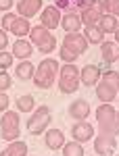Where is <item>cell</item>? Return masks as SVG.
<instances>
[{"mask_svg": "<svg viewBox=\"0 0 119 156\" xmlns=\"http://www.w3.org/2000/svg\"><path fill=\"white\" fill-rule=\"evenodd\" d=\"M59 62L54 58H44L38 62L36 67V73H34V85L40 87V90H48L50 85L54 83L57 79H59Z\"/></svg>", "mask_w": 119, "mask_h": 156, "instance_id": "obj_1", "label": "cell"}, {"mask_svg": "<svg viewBox=\"0 0 119 156\" xmlns=\"http://www.w3.org/2000/svg\"><path fill=\"white\" fill-rule=\"evenodd\" d=\"M59 90L63 94H73L80 87V69L73 62H65L59 69Z\"/></svg>", "mask_w": 119, "mask_h": 156, "instance_id": "obj_2", "label": "cell"}, {"mask_svg": "<svg viewBox=\"0 0 119 156\" xmlns=\"http://www.w3.org/2000/svg\"><path fill=\"white\" fill-rule=\"evenodd\" d=\"M19 112L17 110H4L0 117V137L4 142H15L19 140Z\"/></svg>", "mask_w": 119, "mask_h": 156, "instance_id": "obj_3", "label": "cell"}, {"mask_svg": "<svg viewBox=\"0 0 119 156\" xmlns=\"http://www.w3.org/2000/svg\"><path fill=\"white\" fill-rule=\"evenodd\" d=\"M50 119H52V115H50V108L48 106H38L34 110V115L27 119V129L32 135H40V133H44L48 129V125H50Z\"/></svg>", "mask_w": 119, "mask_h": 156, "instance_id": "obj_4", "label": "cell"}, {"mask_svg": "<svg viewBox=\"0 0 119 156\" xmlns=\"http://www.w3.org/2000/svg\"><path fill=\"white\" fill-rule=\"evenodd\" d=\"M63 46L65 48H69L73 52V54H84L86 50H88V40L84 37L82 31H73V34H65V40H63Z\"/></svg>", "mask_w": 119, "mask_h": 156, "instance_id": "obj_5", "label": "cell"}, {"mask_svg": "<svg viewBox=\"0 0 119 156\" xmlns=\"http://www.w3.org/2000/svg\"><path fill=\"white\" fill-rule=\"evenodd\" d=\"M61 17H63V12L52 4H48V6H42V11H40V25H44L48 31L50 29H57L61 25Z\"/></svg>", "mask_w": 119, "mask_h": 156, "instance_id": "obj_6", "label": "cell"}, {"mask_svg": "<svg viewBox=\"0 0 119 156\" xmlns=\"http://www.w3.org/2000/svg\"><path fill=\"white\" fill-rule=\"evenodd\" d=\"M115 135H107V133H98V137L94 140V152L96 156H113L115 152Z\"/></svg>", "mask_w": 119, "mask_h": 156, "instance_id": "obj_7", "label": "cell"}, {"mask_svg": "<svg viewBox=\"0 0 119 156\" xmlns=\"http://www.w3.org/2000/svg\"><path fill=\"white\" fill-rule=\"evenodd\" d=\"M73 140L75 142H80V144H86V142H90L92 137H94V127L88 123V121H77L75 125H73Z\"/></svg>", "mask_w": 119, "mask_h": 156, "instance_id": "obj_8", "label": "cell"}, {"mask_svg": "<svg viewBox=\"0 0 119 156\" xmlns=\"http://www.w3.org/2000/svg\"><path fill=\"white\" fill-rule=\"evenodd\" d=\"M100 81V69L96 65H86L84 69H80V83H84L86 87H92Z\"/></svg>", "mask_w": 119, "mask_h": 156, "instance_id": "obj_9", "label": "cell"}, {"mask_svg": "<svg viewBox=\"0 0 119 156\" xmlns=\"http://www.w3.org/2000/svg\"><path fill=\"white\" fill-rule=\"evenodd\" d=\"M40 11H42V0H19V2H17V12H19V17L29 19V17H34V15H40Z\"/></svg>", "mask_w": 119, "mask_h": 156, "instance_id": "obj_10", "label": "cell"}, {"mask_svg": "<svg viewBox=\"0 0 119 156\" xmlns=\"http://www.w3.org/2000/svg\"><path fill=\"white\" fill-rule=\"evenodd\" d=\"M32 52H34V44L29 42V40H25V37H19L15 44H13V50L11 54L15 58H21V60H27L32 56Z\"/></svg>", "mask_w": 119, "mask_h": 156, "instance_id": "obj_11", "label": "cell"}, {"mask_svg": "<svg viewBox=\"0 0 119 156\" xmlns=\"http://www.w3.org/2000/svg\"><path fill=\"white\" fill-rule=\"evenodd\" d=\"M69 115L75 121H86L88 115H90V102L84 100V98H77L75 102H71V106H69Z\"/></svg>", "mask_w": 119, "mask_h": 156, "instance_id": "obj_12", "label": "cell"}, {"mask_svg": "<svg viewBox=\"0 0 119 156\" xmlns=\"http://www.w3.org/2000/svg\"><path fill=\"white\" fill-rule=\"evenodd\" d=\"M61 27L65 29V34L80 31V29H82V19H80V12H63V17H61Z\"/></svg>", "mask_w": 119, "mask_h": 156, "instance_id": "obj_13", "label": "cell"}, {"mask_svg": "<svg viewBox=\"0 0 119 156\" xmlns=\"http://www.w3.org/2000/svg\"><path fill=\"white\" fill-rule=\"evenodd\" d=\"M115 108L111 106V104H100V106L96 108V121H98V125L100 127H105V125H113L115 123Z\"/></svg>", "mask_w": 119, "mask_h": 156, "instance_id": "obj_14", "label": "cell"}, {"mask_svg": "<svg viewBox=\"0 0 119 156\" xmlns=\"http://www.w3.org/2000/svg\"><path fill=\"white\" fill-rule=\"evenodd\" d=\"M90 0H54V6L65 12H82Z\"/></svg>", "mask_w": 119, "mask_h": 156, "instance_id": "obj_15", "label": "cell"}, {"mask_svg": "<svg viewBox=\"0 0 119 156\" xmlns=\"http://www.w3.org/2000/svg\"><path fill=\"white\" fill-rule=\"evenodd\" d=\"M44 140H46V146L50 150H61L65 146V135L61 129H46L44 131Z\"/></svg>", "mask_w": 119, "mask_h": 156, "instance_id": "obj_16", "label": "cell"}, {"mask_svg": "<svg viewBox=\"0 0 119 156\" xmlns=\"http://www.w3.org/2000/svg\"><path fill=\"white\" fill-rule=\"evenodd\" d=\"M96 98L100 100V104H111L117 98V92L113 87H109L105 81H98L96 83Z\"/></svg>", "mask_w": 119, "mask_h": 156, "instance_id": "obj_17", "label": "cell"}, {"mask_svg": "<svg viewBox=\"0 0 119 156\" xmlns=\"http://www.w3.org/2000/svg\"><path fill=\"white\" fill-rule=\"evenodd\" d=\"M29 29H32L29 19H25V17H19V15H17V19L13 21V25H11V29H9V31H13V34H15V37L19 40V37L29 36Z\"/></svg>", "mask_w": 119, "mask_h": 156, "instance_id": "obj_18", "label": "cell"}, {"mask_svg": "<svg viewBox=\"0 0 119 156\" xmlns=\"http://www.w3.org/2000/svg\"><path fill=\"white\" fill-rule=\"evenodd\" d=\"M34 62H29V60H21V62H17V67H15V75H17V79H21V81H29L32 77H34Z\"/></svg>", "mask_w": 119, "mask_h": 156, "instance_id": "obj_19", "label": "cell"}, {"mask_svg": "<svg viewBox=\"0 0 119 156\" xmlns=\"http://www.w3.org/2000/svg\"><path fill=\"white\" fill-rule=\"evenodd\" d=\"M98 27H100V31L102 34H115V29L119 27V23H117V17H113V15H100V19H98Z\"/></svg>", "mask_w": 119, "mask_h": 156, "instance_id": "obj_20", "label": "cell"}, {"mask_svg": "<svg viewBox=\"0 0 119 156\" xmlns=\"http://www.w3.org/2000/svg\"><path fill=\"white\" fill-rule=\"evenodd\" d=\"M84 37L88 40V44H102L105 42V34L100 31L98 25H88L84 29Z\"/></svg>", "mask_w": 119, "mask_h": 156, "instance_id": "obj_21", "label": "cell"}, {"mask_svg": "<svg viewBox=\"0 0 119 156\" xmlns=\"http://www.w3.org/2000/svg\"><path fill=\"white\" fill-rule=\"evenodd\" d=\"M100 52H102V60L111 65L113 60L117 58V44L115 42H102L100 44Z\"/></svg>", "mask_w": 119, "mask_h": 156, "instance_id": "obj_22", "label": "cell"}, {"mask_svg": "<svg viewBox=\"0 0 119 156\" xmlns=\"http://www.w3.org/2000/svg\"><path fill=\"white\" fill-rule=\"evenodd\" d=\"M48 34H50V31H48L44 25H34V27L29 29V42H32L34 46H38V44H40Z\"/></svg>", "mask_w": 119, "mask_h": 156, "instance_id": "obj_23", "label": "cell"}, {"mask_svg": "<svg viewBox=\"0 0 119 156\" xmlns=\"http://www.w3.org/2000/svg\"><path fill=\"white\" fill-rule=\"evenodd\" d=\"M80 19H82V23L88 27V25H96L98 23V19H100V12H96L94 9H90V6H86L82 12H80Z\"/></svg>", "mask_w": 119, "mask_h": 156, "instance_id": "obj_24", "label": "cell"}, {"mask_svg": "<svg viewBox=\"0 0 119 156\" xmlns=\"http://www.w3.org/2000/svg\"><path fill=\"white\" fill-rule=\"evenodd\" d=\"M63 150V156H84V146L80 142H67V144L61 148Z\"/></svg>", "mask_w": 119, "mask_h": 156, "instance_id": "obj_25", "label": "cell"}, {"mask_svg": "<svg viewBox=\"0 0 119 156\" xmlns=\"http://www.w3.org/2000/svg\"><path fill=\"white\" fill-rule=\"evenodd\" d=\"M54 48H57V37H54V34H48V36L38 44V50H40L42 54H50Z\"/></svg>", "mask_w": 119, "mask_h": 156, "instance_id": "obj_26", "label": "cell"}, {"mask_svg": "<svg viewBox=\"0 0 119 156\" xmlns=\"http://www.w3.org/2000/svg\"><path fill=\"white\" fill-rule=\"evenodd\" d=\"M100 81H105L109 87H113L115 92H119V71H105L100 75Z\"/></svg>", "mask_w": 119, "mask_h": 156, "instance_id": "obj_27", "label": "cell"}, {"mask_svg": "<svg viewBox=\"0 0 119 156\" xmlns=\"http://www.w3.org/2000/svg\"><path fill=\"white\" fill-rule=\"evenodd\" d=\"M17 110L19 112H34V96L25 94L17 98Z\"/></svg>", "mask_w": 119, "mask_h": 156, "instance_id": "obj_28", "label": "cell"}, {"mask_svg": "<svg viewBox=\"0 0 119 156\" xmlns=\"http://www.w3.org/2000/svg\"><path fill=\"white\" fill-rule=\"evenodd\" d=\"M6 152L11 156H27V144L21 142V140H15V142H11V146L6 148Z\"/></svg>", "mask_w": 119, "mask_h": 156, "instance_id": "obj_29", "label": "cell"}, {"mask_svg": "<svg viewBox=\"0 0 119 156\" xmlns=\"http://www.w3.org/2000/svg\"><path fill=\"white\" fill-rule=\"evenodd\" d=\"M102 4H105V12L107 15L119 17V0H102Z\"/></svg>", "mask_w": 119, "mask_h": 156, "instance_id": "obj_30", "label": "cell"}, {"mask_svg": "<svg viewBox=\"0 0 119 156\" xmlns=\"http://www.w3.org/2000/svg\"><path fill=\"white\" fill-rule=\"evenodd\" d=\"M13 60H15V56H13L11 52L2 50V52H0V69H2V71H6V69L13 65Z\"/></svg>", "mask_w": 119, "mask_h": 156, "instance_id": "obj_31", "label": "cell"}, {"mask_svg": "<svg viewBox=\"0 0 119 156\" xmlns=\"http://www.w3.org/2000/svg\"><path fill=\"white\" fill-rule=\"evenodd\" d=\"M17 19V12H4L2 15V21H0V29H11V25H13V21Z\"/></svg>", "mask_w": 119, "mask_h": 156, "instance_id": "obj_32", "label": "cell"}, {"mask_svg": "<svg viewBox=\"0 0 119 156\" xmlns=\"http://www.w3.org/2000/svg\"><path fill=\"white\" fill-rule=\"evenodd\" d=\"M11 85H13L11 75H9L6 71H2V69H0V92H6Z\"/></svg>", "mask_w": 119, "mask_h": 156, "instance_id": "obj_33", "label": "cell"}, {"mask_svg": "<svg viewBox=\"0 0 119 156\" xmlns=\"http://www.w3.org/2000/svg\"><path fill=\"white\" fill-rule=\"evenodd\" d=\"M59 54H61V60H65V62H73V60L77 58V54H73L71 50H69V48H65V46H61Z\"/></svg>", "mask_w": 119, "mask_h": 156, "instance_id": "obj_34", "label": "cell"}, {"mask_svg": "<svg viewBox=\"0 0 119 156\" xmlns=\"http://www.w3.org/2000/svg\"><path fill=\"white\" fill-rule=\"evenodd\" d=\"M88 6H90V9H94L96 12H100V15H105V4H102V0H90V2H88Z\"/></svg>", "mask_w": 119, "mask_h": 156, "instance_id": "obj_35", "label": "cell"}, {"mask_svg": "<svg viewBox=\"0 0 119 156\" xmlns=\"http://www.w3.org/2000/svg\"><path fill=\"white\" fill-rule=\"evenodd\" d=\"M9 104H11V98L6 96L4 92H0V112H4V110H9Z\"/></svg>", "mask_w": 119, "mask_h": 156, "instance_id": "obj_36", "label": "cell"}, {"mask_svg": "<svg viewBox=\"0 0 119 156\" xmlns=\"http://www.w3.org/2000/svg\"><path fill=\"white\" fill-rule=\"evenodd\" d=\"M9 46V36H6V31L4 29H0V52Z\"/></svg>", "mask_w": 119, "mask_h": 156, "instance_id": "obj_37", "label": "cell"}, {"mask_svg": "<svg viewBox=\"0 0 119 156\" xmlns=\"http://www.w3.org/2000/svg\"><path fill=\"white\" fill-rule=\"evenodd\" d=\"M13 9V0H0V11L2 12H9Z\"/></svg>", "mask_w": 119, "mask_h": 156, "instance_id": "obj_38", "label": "cell"}, {"mask_svg": "<svg viewBox=\"0 0 119 156\" xmlns=\"http://www.w3.org/2000/svg\"><path fill=\"white\" fill-rule=\"evenodd\" d=\"M115 44H119V27L115 29Z\"/></svg>", "mask_w": 119, "mask_h": 156, "instance_id": "obj_39", "label": "cell"}, {"mask_svg": "<svg viewBox=\"0 0 119 156\" xmlns=\"http://www.w3.org/2000/svg\"><path fill=\"white\" fill-rule=\"evenodd\" d=\"M115 125H117V127H119V110H117V112H115Z\"/></svg>", "mask_w": 119, "mask_h": 156, "instance_id": "obj_40", "label": "cell"}, {"mask_svg": "<svg viewBox=\"0 0 119 156\" xmlns=\"http://www.w3.org/2000/svg\"><path fill=\"white\" fill-rule=\"evenodd\" d=\"M0 156H11V154H9V152H6V150H4V152H0Z\"/></svg>", "mask_w": 119, "mask_h": 156, "instance_id": "obj_41", "label": "cell"}, {"mask_svg": "<svg viewBox=\"0 0 119 156\" xmlns=\"http://www.w3.org/2000/svg\"><path fill=\"white\" fill-rule=\"evenodd\" d=\"M117 56H119V50H117Z\"/></svg>", "mask_w": 119, "mask_h": 156, "instance_id": "obj_42", "label": "cell"}, {"mask_svg": "<svg viewBox=\"0 0 119 156\" xmlns=\"http://www.w3.org/2000/svg\"><path fill=\"white\" fill-rule=\"evenodd\" d=\"M113 156H115V154H113ZM117 156H119V154H117Z\"/></svg>", "mask_w": 119, "mask_h": 156, "instance_id": "obj_43", "label": "cell"}]
</instances>
